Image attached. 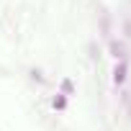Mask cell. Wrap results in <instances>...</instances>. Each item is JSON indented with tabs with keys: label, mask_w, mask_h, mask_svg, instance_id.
<instances>
[{
	"label": "cell",
	"mask_w": 131,
	"mask_h": 131,
	"mask_svg": "<svg viewBox=\"0 0 131 131\" xmlns=\"http://www.w3.org/2000/svg\"><path fill=\"white\" fill-rule=\"evenodd\" d=\"M123 80H126V64L116 67V82H123Z\"/></svg>",
	"instance_id": "6da1fadb"
}]
</instances>
